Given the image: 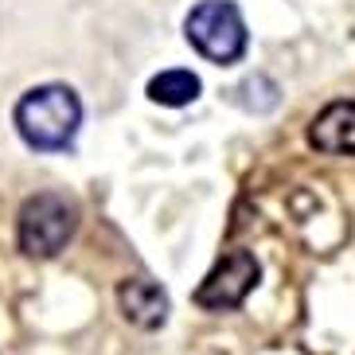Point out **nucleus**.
I'll return each mask as SVG.
<instances>
[{
    "mask_svg": "<svg viewBox=\"0 0 355 355\" xmlns=\"http://www.w3.org/2000/svg\"><path fill=\"white\" fill-rule=\"evenodd\" d=\"M83 125V102L71 86L63 83H47L35 86L16 102V129L32 148L40 153H59L74 141Z\"/></svg>",
    "mask_w": 355,
    "mask_h": 355,
    "instance_id": "nucleus-1",
    "label": "nucleus"
},
{
    "mask_svg": "<svg viewBox=\"0 0 355 355\" xmlns=\"http://www.w3.org/2000/svg\"><path fill=\"white\" fill-rule=\"evenodd\" d=\"M184 32H188V43L203 59H211L219 67L239 63L246 55V43H250L246 20H242L239 4H230V0H203V4H196L188 12Z\"/></svg>",
    "mask_w": 355,
    "mask_h": 355,
    "instance_id": "nucleus-2",
    "label": "nucleus"
},
{
    "mask_svg": "<svg viewBox=\"0 0 355 355\" xmlns=\"http://www.w3.org/2000/svg\"><path fill=\"white\" fill-rule=\"evenodd\" d=\"M74 227V207L63 196L55 191H40L20 207V223H16V234H20V250L28 258H55L71 242Z\"/></svg>",
    "mask_w": 355,
    "mask_h": 355,
    "instance_id": "nucleus-3",
    "label": "nucleus"
},
{
    "mask_svg": "<svg viewBox=\"0 0 355 355\" xmlns=\"http://www.w3.org/2000/svg\"><path fill=\"white\" fill-rule=\"evenodd\" d=\"M254 285H258V261H254V254L230 250L215 261V270L196 289V304L199 309H211V313H227V309H239L250 297Z\"/></svg>",
    "mask_w": 355,
    "mask_h": 355,
    "instance_id": "nucleus-4",
    "label": "nucleus"
},
{
    "mask_svg": "<svg viewBox=\"0 0 355 355\" xmlns=\"http://www.w3.org/2000/svg\"><path fill=\"white\" fill-rule=\"evenodd\" d=\"M309 145L328 153V157H347L355 153V102H332L309 125Z\"/></svg>",
    "mask_w": 355,
    "mask_h": 355,
    "instance_id": "nucleus-5",
    "label": "nucleus"
},
{
    "mask_svg": "<svg viewBox=\"0 0 355 355\" xmlns=\"http://www.w3.org/2000/svg\"><path fill=\"white\" fill-rule=\"evenodd\" d=\"M117 301H121V313H125L129 324L137 328H160L168 320V293L160 289L157 282H148V277H133V282H121L117 289Z\"/></svg>",
    "mask_w": 355,
    "mask_h": 355,
    "instance_id": "nucleus-6",
    "label": "nucleus"
},
{
    "mask_svg": "<svg viewBox=\"0 0 355 355\" xmlns=\"http://www.w3.org/2000/svg\"><path fill=\"white\" fill-rule=\"evenodd\" d=\"M199 90H203V83H199V74L191 71H160L157 78H148V98L160 105H172V110H180V105H191L199 98Z\"/></svg>",
    "mask_w": 355,
    "mask_h": 355,
    "instance_id": "nucleus-7",
    "label": "nucleus"
}]
</instances>
